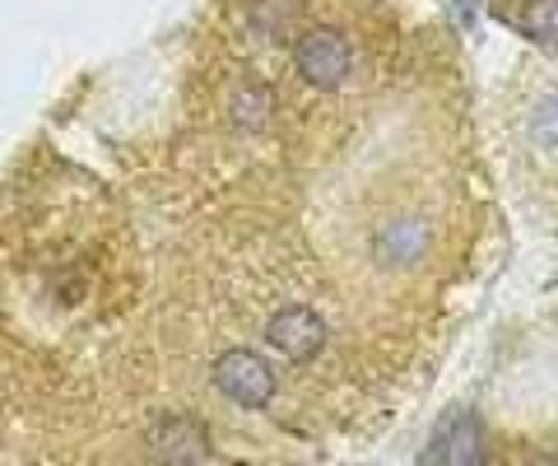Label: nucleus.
Instances as JSON below:
<instances>
[{"mask_svg": "<svg viewBox=\"0 0 558 466\" xmlns=\"http://www.w3.org/2000/svg\"><path fill=\"white\" fill-rule=\"evenodd\" d=\"M508 127L521 168L535 172L539 187L558 192V61H539L517 75Z\"/></svg>", "mask_w": 558, "mask_h": 466, "instance_id": "obj_1", "label": "nucleus"}, {"mask_svg": "<svg viewBox=\"0 0 558 466\" xmlns=\"http://www.w3.org/2000/svg\"><path fill=\"white\" fill-rule=\"evenodd\" d=\"M293 65H299V75L317 94H330L354 75V47H349L340 28H307L303 38L293 43Z\"/></svg>", "mask_w": 558, "mask_h": 466, "instance_id": "obj_2", "label": "nucleus"}, {"mask_svg": "<svg viewBox=\"0 0 558 466\" xmlns=\"http://www.w3.org/2000/svg\"><path fill=\"white\" fill-rule=\"evenodd\" d=\"M215 387L238 406H266L275 396V369H270L266 355L229 350L215 365Z\"/></svg>", "mask_w": 558, "mask_h": 466, "instance_id": "obj_3", "label": "nucleus"}, {"mask_svg": "<svg viewBox=\"0 0 558 466\" xmlns=\"http://www.w3.org/2000/svg\"><path fill=\"white\" fill-rule=\"evenodd\" d=\"M266 340L275 345L284 359H312L326 345V326L312 308H279V313L266 322Z\"/></svg>", "mask_w": 558, "mask_h": 466, "instance_id": "obj_4", "label": "nucleus"}]
</instances>
